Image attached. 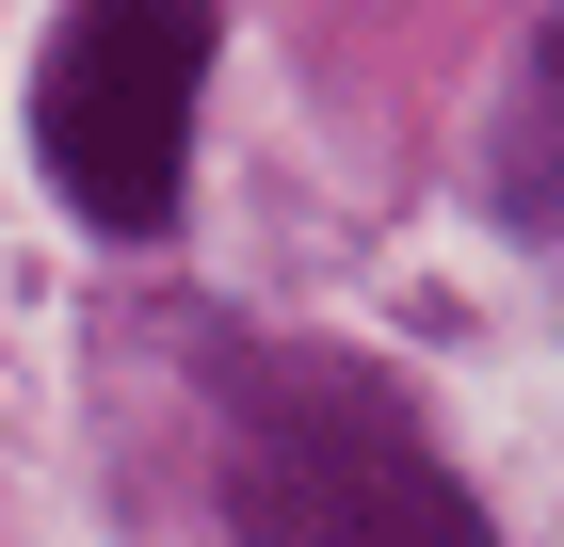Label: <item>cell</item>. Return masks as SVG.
Returning a JSON list of instances; mask_svg holds the SVG:
<instances>
[{"instance_id": "cell-1", "label": "cell", "mask_w": 564, "mask_h": 547, "mask_svg": "<svg viewBox=\"0 0 564 547\" xmlns=\"http://www.w3.org/2000/svg\"><path fill=\"white\" fill-rule=\"evenodd\" d=\"M194 65H210V0H82L48 33L33 145L65 177V210H97L113 242L177 210V129H194Z\"/></svg>"}, {"instance_id": "cell-2", "label": "cell", "mask_w": 564, "mask_h": 547, "mask_svg": "<svg viewBox=\"0 0 564 547\" xmlns=\"http://www.w3.org/2000/svg\"><path fill=\"white\" fill-rule=\"evenodd\" d=\"M242 547H500V532L452 500V467L403 451V419L355 371H323V403L242 451Z\"/></svg>"}]
</instances>
